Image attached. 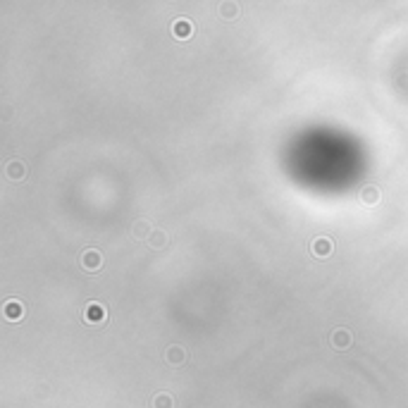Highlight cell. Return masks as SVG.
<instances>
[{"label": "cell", "mask_w": 408, "mask_h": 408, "mask_svg": "<svg viewBox=\"0 0 408 408\" xmlns=\"http://www.w3.org/2000/svg\"><path fill=\"white\" fill-rule=\"evenodd\" d=\"M82 267L86 272H96L103 267V255H100L98 248H89L82 253Z\"/></svg>", "instance_id": "cell-4"}, {"label": "cell", "mask_w": 408, "mask_h": 408, "mask_svg": "<svg viewBox=\"0 0 408 408\" xmlns=\"http://www.w3.org/2000/svg\"><path fill=\"white\" fill-rule=\"evenodd\" d=\"M146 244L151 246V248H165V244H167V232L165 229H153V234L148 236Z\"/></svg>", "instance_id": "cell-11"}, {"label": "cell", "mask_w": 408, "mask_h": 408, "mask_svg": "<svg viewBox=\"0 0 408 408\" xmlns=\"http://www.w3.org/2000/svg\"><path fill=\"white\" fill-rule=\"evenodd\" d=\"M165 358H167V363H172V365H181V363L186 361V351H184L181 346L174 344L165 351Z\"/></svg>", "instance_id": "cell-9"}, {"label": "cell", "mask_w": 408, "mask_h": 408, "mask_svg": "<svg viewBox=\"0 0 408 408\" xmlns=\"http://www.w3.org/2000/svg\"><path fill=\"white\" fill-rule=\"evenodd\" d=\"M351 344H354V336H351L349 329H334V332H332V346H334V349L344 351V349H349Z\"/></svg>", "instance_id": "cell-7"}, {"label": "cell", "mask_w": 408, "mask_h": 408, "mask_svg": "<svg viewBox=\"0 0 408 408\" xmlns=\"http://www.w3.org/2000/svg\"><path fill=\"white\" fill-rule=\"evenodd\" d=\"M332 251H334V241L327 239V236H317L315 241L310 244V253H313V258H320V260L329 258Z\"/></svg>", "instance_id": "cell-3"}, {"label": "cell", "mask_w": 408, "mask_h": 408, "mask_svg": "<svg viewBox=\"0 0 408 408\" xmlns=\"http://www.w3.org/2000/svg\"><path fill=\"white\" fill-rule=\"evenodd\" d=\"M131 232H134L136 239H146V241H148V236L153 234V227H151L148 220H136L134 227H131Z\"/></svg>", "instance_id": "cell-8"}, {"label": "cell", "mask_w": 408, "mask_h": 408, "mask_svg": "<svg viewBox=\"0 0 408 408\" xmlns=\"http://www.w3.org/2000/svg\"><path fill=\"white\" fill-rule=\"evenodd\" d=\"M5 177H8L10 181H22L24 177H27V165L22 163V160H12V163H8V167H5Z\"/></svg>", "instance_id": "cell-6"}, {"label": "cell", "mask_w": 408, "mask_h": 408, "mask_svg": "<svg viewBox=\"0 0 408 408\" xmlns=\"http://www.w3.org/2000/svg\"><path fill=\"white\" fill-rule=\"evenodd\" d=\"M220 10H222L220 15H222V17H229V19H234L236 15H239V8H236V3H222V5H220Z\"/></svg>", "instance_id": "cell-13"}, {"label": "cell", "mask_w": 408, "mask_h": 408, "mask_svg": "<svg viewBox=\"0 0 408 408\" xmlns=\"http://www.w3.org/2000/svg\"><path fill=\"white\" fill-rule=\"evenodd\" d=\"M361 200L365 206H377L380 203V189L377 186H365L361 191Z\"/></svg>", "instance_id": "cell-10"}, {"label": "cell", "mask_w": 408, "mask_h": 408, "mask_svg": "<svg viewBox=\"0 0 408 408\" xmlns=\"http://www.w3.org/2000/svg\"><path fill=\"white\" fill-rule=\"evenodd\" d=\"M153 408H174L172 394H165V391L155 394V396H153Z\"/></svg>", "instance_id": "cell-12"}, {"label": "cell", "mask_w": 408, "mask_h": 408, "mask_svg": "<svg viewBox=\"0 0 408 408\" xmlns=\"http://www.w3.org/2000/svg\"><path fill=\"white\" fill-rule=\"evenodd\" d=\"M24 313H27V308H24V303L17 301V299L5 301V306H3V315H5V320H10V322H22V320H24Z\"/></svg>", "instance_id": "cell-2"}, {"label": "cell", "mask_w": 408, "mask_h": 408, "mask_svg": "<svg viewBox=\"0 0 408 408\" xmlns=\"http://www.w3.org/2000/svg\"><path fill=\"white\" fill-rule=\"evenodd\" d=\"M170 31H172L174 38H179V41H186V38L193 36V22H189V19H174L172 27H170Z\"/></svg>", "instance_id": "cell-5"}, {"label": "cell", "mask_w": 408, "mask_h": 408, "mask_svg": "<svg viewBox=\"0 0 408 408\" xmlns=\"http://www.w3.org/2000/svg\"><path fill=\"white\" fill-rule=\"evenodd\" d=\"M105 320H108V310H105L103 303H96V301L86 303V308H84V322H89V325H103Z\"/></svg>", "instance_id": "cell-1"}]
</instances>
